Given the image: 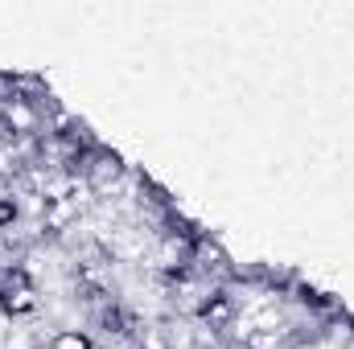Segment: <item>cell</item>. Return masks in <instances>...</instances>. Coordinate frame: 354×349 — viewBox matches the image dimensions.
<instances>
[{"mask_svg": "<svg viewBox=\"0 0 354 349\" xmlns=\"http://www.w3.org/2000/svg\"><path fill=\"white\" fill-rule=\"evenodd\" d=\"M91 325H95L103 337H128L136 321H132V312H128L120 300H111V296H107V300H99V304H95V312H91Z\"/></svg>", "mask_w": 354, "mask_h": 349, "instance_id": "obj_2", "label": "cell"}, {"mask_svg": "<svg viewBox=\"0 0 354 349\" xmlns=\"http://www.w3.org/2000/svg\"><path fill=\"white\" fill-rule=\"evenodd\" d=\"M41 349H95V341H91L87 329H58Z\"/></svg>", "mask_w": 354, "mask_h": 349, "instance_id": "obj_4", "label": "cell"}, {"mask_svg": "<svg viewBox=\"0 0 354 349\" xmlns=\"http://www.w3.org/2000/svg\"><path fill=\"white\" fill-rule=\"evenodd\" d=\"M41 308L37 288H21V292H0V317L4 321H29Z\"/></svg>", "mask_w": 354, "mask_h": 349, "instance_id": "obj_3", "label": "cell"}, {"mask_svg": "<svg viewBox=\"0 0 354 349\" xmlns=\"http://www.w3.org/2000/svg\"><path fill=\"white\" fill-rule=\"evenodd\" d=\"M194 321L202 325V329H210V333H223V329H231L235 325V317H239V304H235V296H231V288H223V283H206V292L194 300Z\"/></svg>", "mask_w": 354, "mask_h": 349, "instance_id": "obj_1", "label": "cell"}, {"mask_svg": "<svg viewBox=\"0 0 354 349\" xmlns=\"http://www.w3.org/2000/svg\"><path fill=\"white\" fill-rule=\"evenodd\" d=\"M21 214H25L21 197L0 193V235H12V230H17V222H21Z\"/></svg>", "mask_w": 354, "mask_h": 349, "instance_id": "obj_5", "label": "cell"}, {"mask_svg": "<svg viewBox=\"0 0 354 349\" xmlns=\"http://www.w3.org/2000/svg\"><path fill=\"white\" fill-rule=\"evenodd\" d=\"M136 349H149V346H136Z\"/></svg>", "mask_w": 354, "mask_h": 349, "instance_id": "obj_6", "label": "cell"}]
</instances>
